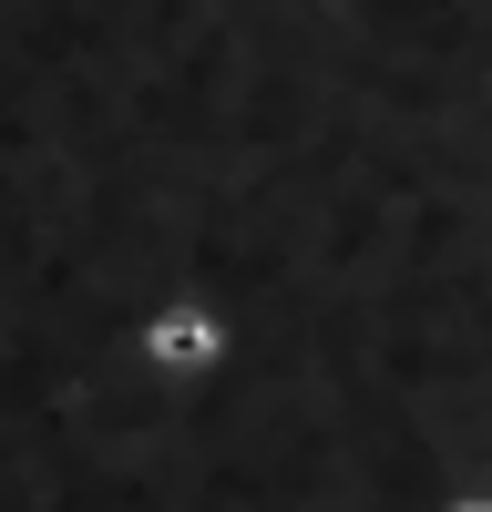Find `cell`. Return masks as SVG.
I'll return each instance as SVG.
<instances>
[{
  "label": "cell",
  "mask_w": 492,
  "mask_h": 512,
  "mask_svg": "<svg viewBox=\"0 0 492 512\" xmlns=\"http://www.w3.org/2000/svg\"><path fill=\"white\" fill-rule=\"evenodd\" d=\"M154 359L164 369H205V359H216V328H205V318H154Z\"/></svg>",
  "instance_id": "obj_1"
},
{
  "label": "cell",
  "mask_w": 492,
  "mask_h": 512,
  "mask_svg": "<svg viewBox=\"0 0 492 512\" xmlns=\"http://www.w3.org/2000/svg\"><path fill=\"white\" fill-rule=\"evenodd\" d=\"M451 512H492V502H451Z\"/></svg>",
  "instance_id": "obj_2"
}]
</instances>
